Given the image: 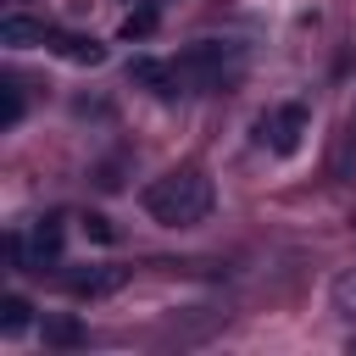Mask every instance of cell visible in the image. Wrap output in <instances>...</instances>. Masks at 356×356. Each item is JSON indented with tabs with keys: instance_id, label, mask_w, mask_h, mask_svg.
<instances>
[{
	"instance_id": "6da1fadb",
	"label": "cell",
	"mask_w": 356,
	"mask_h": 356,
	"mask_svg": "<svg viewBox=\"0 0 356 356\" xmlns=\"http://www.w3.org/2000/svg\"><path fill=\"white\" fill-rule=\"evenodd\" d=\"M139 200H145V211H150L156 222H167V228H195V222L211 217L217 189H211V178H206L200 167H172V172L150 178Z\"/></svg>"
},
{
	"instance_id": "7a4b0ae2",
	"label": "cell",
	"mask_w": 356,
	"mask_h": 356,
	"mask_svg": "<svg viewBox=\"0 0 356 356\" xmlns=\"http://www.w3.org/2000/svg\"><path fill=\"white\" fill-rule=\"evenodd\" d=\"M172 72H178V89H228L245 72V50L228 39H200L172 61Z\"/></svg>"
},
{
	"instance_id": "3957f363",
	"label": "cell",
	"mask_w": 356,
	"mask_h": 356,
	"mask_svg": "<svg viewBox=\"0 0 356 356\" xmlns=\"http://www.w3.org/2000/svg\"><path fill=\"white\" fill-rule=\"evenodd\" d=\"M300 134H306V106H278L261 117V145L273 156H295L300 150Z\"/></svg>"
},
{
	"instance_id": "277c9868",
	"label": "cell",
	"mask_w": 356,
	"mask_h": 356,
	"mask_svg": "<svg viewBox=\"0 0 356 356\" xmlns=\"http://www.w3.org/2000/svg\"><path fill=\"white\" fill-rule=\"evenodd\" d=\"M22 250H28V273L56 267V261H61V217H39V222L28 228V239H22Z\"/></svg>"
},
{
	"instance_id": "5b68a950",
	"label": "cell",
	"mask_w": 356,
	"mask_h": 356,
	"mask_svg": "<svg viewBox=\"0 0 356 356\" xmlns=\"http://www.w3.org/2000/svg\"><path fill=\"white\" fill-rule=\"evenodd\" d=\"M122 278H128L122 267H78V273H67V295H78V300H95V295H111Z\"/></svg>"
},
{
	"instance_id": "8992f818",
	"label": "cell",
	"mask_w": 356,
	"mask_h": 356,
	"mask_svg": "<svg viewBox=\"0 0 356 356\" xmlns=\"http://www.w3.org/2000/svg\"><path fill=\"white\" fill-rule=\"evenodd\" d=\"M0 39H6L11 50H28V44H50V39H56V28H50V22H39V17L11 11V17L0 22Z\"/></svg>"
},
{
	"instance_id": "52a82bcc",
	"label": "cell",
	"mask_w": 356,
	"mask_h": 356,
	"mask_svg": "<svg viewBox=\"0 0 356 356\" xmlns=\"http://www.w3.org/2000/svg\"><path fill=\"white\" fill-rule=\"evenodd\" d=\"M128 78L145 83V89H156V95H184L172 61H156V56H134V61H128Z\"/></svg>"
},
{
	"instance_id": "ba28073f",
	"label": "cell",
	"mask_w": 356,
	"mask_h": 356,
	"mask_svg": "<svg viewBox=\"0 0 356 356\" xmlns=\"http://www.w3.org/2000/svg\"><path fill=\"white\" fill-rule=\"evenodd\" d=\"M50 50L67 56V61H78V67H100V61H106V44H100L95 33H61V28H56Z\"/></svg>"
},
{
	"instance_id": "9c48e42d",
	"label": "cell",
	"mask_w": 356,
	"mask_h": 356,
	"mask_svg": "<svg viewBox=\"0 0 356 356\" xmlns=\"http://www.w3.org/2000/svg\"><path fill=\"white\" fill-rule=\"evenodd\" d=\"M28 323H33V306H28L22 295H6V300H0V334H22Z\"/></svg>"
},
{
	"instance_id": "30bf717a",
	"label": "cell",
	"mask_w": 356,
	"mask_h": 356,
	"mask_svg": "<svg viewBox=\"0 0 356 356\" xmlns=\"http://www.w3.org/2000/svg\"><path fill=\"white\" fill-rule=\"evenodd\" d=\"M0 100H6L0 106V128H17L22 122V83L17 78H0Z\"/></svg>"
},
{
	"instance_id": "8fae6325",
	"label": "cell",
	"mask_w": 356,
	"mask_h": 356,
	"mask_svg": "<svg viewBox=\"0 0 356 356\" xmlns=\"http://www.w3.org/2000/svg\"><path fill=\"white\" fill-rule=\"evenodd\" d=\"M334 312H339V317H350V323H356V267H350V273H339V278H334Z\"/></svg>"
},
{
	"instance_id": "7c38bea8",
	"label": "cell",
	"mask_w": 356,
	"mask_h": 356,
	"mask_svg": "<svg viewBox=\"0 0 356 356\" xmlns=\"http://www.w3.org/2000/svg\"><path fill=\"white\" fill-rule=\"evenodd\" d=\"M78 339H83L78 317H50L44 323V345H78Z\"/></svg>"
},
{
	"instance_id": "4fadbf2b",
	"label": "cell",
	"mask_w": 356,
	"mask_h": 356,
	"mask_svg": "<svg viewBox=\"0 0 356 356\" xmlns=\"http://www.w3.org/2000/svg\"><path fill=\"white\" fill-rule=\"evenodd\" d=\"M150 33H156V11L150 6H139V11L122 17V39H150Z\"/></svg>"
},
{
	"instance_id": "5bb4252c",
	"label": "cell",
	"mask_w": 356,
	"mask_h": 356,
	"mask_svg": "<svg viewBox=\"0 0 356 356\" xmlns=\"http://www.w3.org/2000/svg\"><path fill=\"white\" fill-rule=\"evenodd\" d=\"M83 234H89V239H100V245H111V239H117L111 217H100V211H89V217H83Z\"/></svg>"
},
{
	"instance_id": "9a60e30c",
	"label": "cell",
	"mask_w": 356,
	"mask_h": 356,
	"mask_svg": "<svg viewBox=\"0 0 356 356\" xmlns=\"http://www.w3.org/2000/svg\"><path fill=\"white\" fill-rule=\"evenodd\" d=\"M350 345H356V339H350Z\"/></svg>"
}]
</instances>
